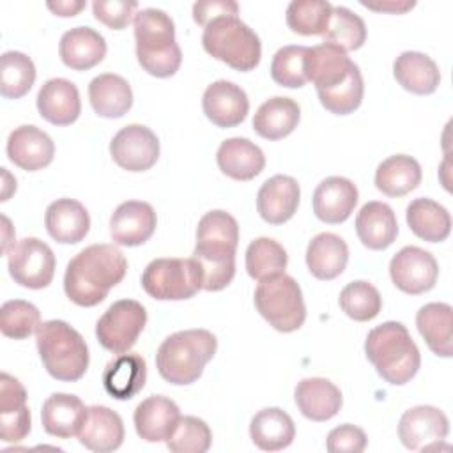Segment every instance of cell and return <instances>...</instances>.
Wrapping results in <instances>:
<instances>
[{"instance_id":"8992f818","label":"cell","mask_w":453,"mask_h":453,"mask_svg":"<svg viewBox=\"0 0 453 453\" xmlns=\"http://www.w3.org/2000/svg\"><path fill=\"white\" fill-rule=\"evenodd\" d=\"M35 343L46 372L62 382L80 380L88 368L83 336L64 320H46L35 331Z\"/></svg>"},{"instance_id":"44dd1931","label":"cell","mask_w":453,"mask_h":453,"mask_svg":"<svg viewBox=\"0 0 453 453\" xmlns=\"http://www.w3.org/2000/svg\"><path fill=\"white\" fill-rule=\"evenodd\" d=\"M180 419L177 403L163 395H152L134 409V428L140 439L147 442L166 441Z\"/></svg>"},{"instance_id":"74e56055","label":"cell","mask_w":453,"mask_h":453,"mask_svg":"<svg viewBox=\"0 0 453 453\" xmlns=\"http://www.w3.org/2000/svg\"><path fill=\"white\" fill-rule=\"evenodd\" d=\"M421 182L419 163L405 154H395L384 159L375 172V188L386 196H403Z\"/></svg>"},{"instance_id":"bcb514c9","label":"cell","mask_w":453,"mask_h":453,"mask_svg":"<svg viewBox=\"0 0 453 453\" xmlns=\"http://www.w3.org/2000/svg\"><path fill=\"white\" fill-rule=\"evenodd\" d=\"M212 434L209 425L195 416H180L175 430L166 439V448L173 453H205L211 448Z\"/></svg>"},{"instance_id":"7402d4cb","label":"cell","mask_w":453,"mask_h":453,"mask_svg":"<svg viewBox=\"0 0 453 453\" xmlns=\"http://www.w3.org/2000/svg\"><path fill=\"white\" fill-rule=\"evenodd\" d=\"M357 203V188L345 177L324 179L313 193V214L327 223H343Z\"/></svg>"},{"instance_id":"d6986e66","label":"cell","mask_w":453,"mask_h":453,"mask_svg":"<svg viewBox=\"0 0 453 453\" xmlns=\"http://www.w3.org/2000/svg\"><path fill=\"white\" fill-rule=\"evenodd\" d=\"M7 156L21 170L35 172L53 161L55 143L42 129L19 126L7 138Z\"/></svg>"},{"instance_id":"ffe728a7","label":"cell","mask_w":453,"mask_h":453,"mask_svg":"<svg viewBox=\"0 0 453 453\" xmlns=\"http://www.w3.org/2000/svg\"><path fill=\"white\" fill-rule=\"evenodd\" d=\"M301 189L294 177L274 175L267 179L257 195V211L269 225L288 221L299 205Z\"/></svg>"},{"instance_id":"603a6c76","label":"cell","mask_w":453,"mask_h":453,"mask_svg":"<svg viewBox=\"0 0 453 453\" xmlns=\"http://www.w3.org/2000/svg\"><path fill=\"white\" fill-rule=\"evenodd\" d=\"M37 110L41 117L53 126L73 124L81 111L76 85L65 78L48 80L37 92Z\"/></svg>"},{"instance_id":"f1b7e54d","label":"cell","mask_w":453,"mask_h":453,"mask_svg":"<svg viewBox=\"0 0 453 453\" xmlns=\"http://www.w3.org/2000/svg\"><path fill=\"white\" fill-rule=\"evenodd\" d=\"M58 55L67 67L74 71H87L104 58L106 41L90 27H76L62 35L58 42Z\"/></svg>"},{"instance_id":"d6a6232c","label":"cell","mask_w":453,"mask_h":453,"mask_svg":"<svg viewBox=\"0 0 453 453\" xmlns=\"http://www.w3.org/2000/svg\"><path fill=\"white\" fill-rule=\"evenodd\" d=\"M349 262L347 242L331 232L315 235L306 248V265L317 280H334Z\"/></svg>"},{"instance_id":"7a4b0ae2","label":"cell","mask_w":453,"mask_h":453,"mask_svg":"<svg viewBox=\"0 0 453 453\" xmlns=\"http://www.w3.org/2000/svg\"><path fill=\"white\" fill-rule=\"evenodd\" d=\"M126 271L127 260L113 244L87 246L65 267V296L78 306H96L124 280Z\"/></svg>"},{"instance_id":"30bf717a","label":"cell","mask_w":453,"mask_h":453,"mask_svg":"<svg viewBox=\"0 0 453 453\" xmlns=\"http://www.w3.org/2000/svg\"><path fill=\"white\" fill-rule=\"evenodd\" d=\"M145 324V308L134 299H120L101 315L96 324V336L106 350L126 354L136 343Z\"/></svg>"},{"instance_id":"f907efd6","label":"cell","mask_w":453,"mask_h":453,"mask_svg":"<svg viewBox=\"0 0 453 453\" xmlns=\"http://www.w3.org/2000/svg\"><path fill=\"white\" fill-rule=\"evenodd\" d=\"M326 448L329 453H361L366 448V434L354 425H340L327 434Z\"/></svg>"},{"instance_id":"484cf974","label":"cell","mask_w":453,"mask_h":453,"mask_svg":"<svg viewBox=\"0 0 453 453\" xmlns=\"http://www.w3.org/2000/svg\"><path fill=\"white\" fill-rule=\"evenodd\" d=\"M80 444L96 453H108L120 448L124 441L122 418L104 405H90L87 419L78 434Z\"/></svg>"},{"instance_id":"7bdbcfd3","label":"cell","mask_w":453,"mask_h":453,"mask_svg":"<svg viewBox=\"0 0 453 453\" xmlns=\"http://www.w3.org/2000/svg\"><path fill=\"white\" fill-rule=\"evenodd\" d=\"M324 42L334 44L343 51L359 50L366 41V27L365 21L347 7L333 5L331 19L326 34L322 35Z\"/></svg>"},{"instance_id":"cb8c5ba5","label":"cell","mask_w":453,"mask_h":453,"mask_svg":"<svg viewBox=\"0 0 453 453\" xmlns=\"http://www.w3.org/2000/svg\"><path fill=\"white\" fill-rule=\"evenodd\" d=\"M294 400L299 412L311 421H327L338 414L343 398L342 391L327 379L308 377L297 382Z\"/></svg>"},{"instance_id":"ee69618b","label":"cell","mask_w":453,"mask_h":453,"mask_svg":"<svg viewBox=\"0 0 453 453\" xmlns=\"http://www.w3.org/2000/svg\"><path fill=\"white\" fill-rule=\"evenodd\" d=\"M340 306L343 313L352 320L366 322L379 315L382 308V297L372 283L356 280L345 285L340 292Z\"/></svg>"},{"instance_id":"9a60e30c","label":"cell","mask_w":453,"mask_h":453,"mask_svg":"<svg viewBox=\"0 0 453 453\" xmlns=\"http://www.w3.org/2000/svg\"><path fill=\"white\" fill-rule=\"evenodd\" d=\"M356 65L357 64L349 58L347 51L329 42L308 48L304 57L306 80L315 85L317 92L329 90L343 83Z\"/></svg>"},{"instance_id":"db71d44e","label":"cell","mask_w":453,"mask_h":453,"mask_svg":"<svg viewBox=\"0 0 453 453\" xmlns=\"http://www.w3.org/2000/svg\"><path fill=\"white\" fill-rule=\"evenodd\" d=\"M361 5L377 11V12H391V14H403L409 9H412L416 4L414 2H403V0H389V2H365L361 0Z\"/></svg>"},{"instance_id":"e0dca14e","label":"cell","mask_w":453,"mask_h":453,"mask_svg":"<svg viewBox=\"0 0 453 453\" xmlns=\"http://www.w3.org/2000/svg\"><path fill=\"white\" fill-rule=\"evenodd\" d=\"M202 108L205 117L214 126L235 127L246 119L250 101L239 85L226 80H218L205 88Z\"/></svg>"},{"instance_id":"2e32d148","label":"cell","mask_w":453,"mask_h":453,"mask_svg":"<svg viewBox=\"0 0 453 453\" xmlns=\"http://www.w3.org/2000/svg\"><path fill=\"white\" fill-rule=\"evenodd\" d=\"M30 409L23 384L9 373L0 375V437L4 442H21L30 434Z\"/></svg>"},{"instance_id":"5b68a950","label":"cell","mask_w":453,"mask_h":453,"mask_svg":"<svg viewBox=\"0 0 453 453\" xmlns=\"http://www.w3.org/2000/svg\"><path fill=\"white\" fill-rule=\"evenodd\" d=\"M136 58L143 71L156 78L173 76L182 62V53L175 42L172 18L161 9H142L134 14Z\"/></svg>"},{"instance_id":"8fae6325","label":"cell","mask_w":453,"mask_h":453,"mask_svg":"<svg viewBox=\"0 0 453 453\" xmlns=\"http://www.w3.org/2000/svg\"><path fill=\"white\" fill-rule=\"evenodd\" d=\"M5 255L9 274L18 285L37 290L51 283L57 262L46 242L35 237H25L12 244Z\"/></svg>"},{"instance_id":"8d00e7d4","label":"cell","mask_w":453,"mask_h":453,"mask_svg":"<svg viewBox=\"0 0 453 453\" xmlns=\"http://www.w3.org/2000/svg\"><path fill=\"white\" fill-rule=\"evenodd\" d=\"M299 104L290 97H271L262 103L253 115V129L265 140H281L288 136L299 124Z\"/></svg>"},{"instance_id":"4316f807","label":"cell","mask_w":453,"mask_h":453,"mask_svg":"<svg viewBox=\"0 0 453 453\" xmlns=\"http://www.w3.org/2000/svg\"><path fill=\"white\" fill-rule=\"evenodd\" d=\"M48 234L60 244H76L85 239L90 228V216L83 203L73 198L51 202L44 214Z\"/></svg>"},{"instance_id":"52a82bcc","label":"cell","mask_w":453,"mask_h":453,"mask_svg":"<svg viewBox=\"0 0 453 453\" xmlns=\"http://www.w3.org/2000/svg\"><path fill=\"white\" fill-rule=\"evenodd\" d=\"M203 50L235 71H251L258 65L262 46L258 35L237 16H219L203 27Z\"/></svg>"},{"instance_id":"ba28073f","label":"cell","mask_w":453,"mask_h":453,"mask_svg":"<svg viewBox=\"0 0 453 453\" xmlns=\"http://www.w3.org/2000/svg\"><path fill=\"white\" fill-rule=\"evenodd\" d=\"M257 311L280 333L297 331L306 319V306L299 283L285 274L260 280L255 288Z\"/></svg>"},{"instance_id":"c3c4849f","label":"cell","mask_w":453,"mask_h":453,"mask_svg":"<svg viewBox=\"0 0 453 453\" xmlns=\"http://www.w3.org/2000/svg\"><path fill=\"white\" fill-rule=\"evenodd\" d=\"M306 46H283L280 48L271 62L273 80L287 88H299L308 80L304 74Z\"/></svg>"},{"instance_id":"4fadbf2b","label":"cell","mask_w":453,"mask_h":453,"mask_svg":"<svg viewBox=\"0 0 453 453\" xmlns=\"http://www.w3.org/2000/svg\"><path fill=\"white\" fill-rule=\"evenodd\" d=\"M110 154L120 168L145 172L159 157V140L147 126L129 124L111 138Z\"/></svg>"},{"instance_id":"83f0119b","label":"cell","mask_w":453,"mask_h":453,"mask_svg":"<svg viewBox=\"0 0 453 453\" xmlns=\"http://www.w3.org/2000/svg\"><path fill=\"white\" fill-rule=\"evenodd\" d=\"M356 234L368 250H386L398 235V221L384 202H366L356 216Z\"/></svg>"},{"instance_id":"4dcf8cb0","label":"cell","mask_w":453,"mask_h":453,"mask_svg":"<svg viewBox=\"0 0 453 453\" xmlns=\"http://www.w3.org/2000/svg\"><path fill=\"white\" fill-rule=\"evenodd\" d=\"M147 379V363L140 354H120L103 372V386L111 398L129 400L136 396Z\"/></svg>"},{"instance_id":"f35d334b","label":"cell","mask_w":453,"mask_h":453,"mask_svg":"<svg viewBox=\"0 0 453 453\" xmlns=\"http://www.w3.org/2000/svg\"><path fill=\"white\" fill-rule=\"evenodd\" d=\"M405 219L412 234L428 242L446 241L451 232V216L430 198H416L407 205Z\"/></svg>"},{"instance_id":"1f68e13d","label":"cell","mask_w":453,"mask_h":453,"mask_svg":"<svg viewBox=\"0 0 453 453\" xmlns=\"http://www.w3.org/2000/svg\"><path fill=\"white\" fill-rule=\"evenodd\" d=\"M395 80L416 96L434 94L441 83V71L437 64L425 53L403 51L393 64Z\"/></svg>"},{"instance_id":"681fc988","label":"cell","mask_w":453,"mask_h":453,"mask_svg":"<svg viewBox=\"0 0 453 453\" xmlns=\"http://www.w3.org/2000/svg\"><path fill=\"white\" fill-rule=\"evenodd\" d=\"M138 2L134 0H96L92 4V12L96 16L97 21H101L103 25H106L111 30H122L126 28L133 16L136 14Z\"/></svg>"},{"instance_id":"b9f144b4","label":"cell","mask_w":453,"mask_h":453,"mask_svg":"<svg viewBox=\"0 0 453 453\" xmlns=\"http://www.w3.org/2000/svg\"><path fill=\"white\" fill-rule=\"evenodd\" d=\"M333 5L327 0H294L287 7V25L301 35H324Z\"/></svg>"},{"instance_id":"9c48e42d","label":"cell","mask_w":453,"mask_h":453,"mask_svg":"<svg viewBox=\"0 0 453 453\" xmlns=\"http://www.w3.org/2000/svg\"><path fill=\"white\" fill-rule=\"evenodd\" d=\"M142 287L157 301H182L202 288V280L193 258H156L145 267Z\"/></svg>"},{"instance_id":"d4e9b609","label":"cell","mask_w":453,"mask_h":453,"mask_svg":"<svg viewBox=\"0 0 453 453\" xmlns=\"http://www.w3.org/2000/svg\"><path fill=\"white\" fill-rule=\"evenodd\" d=\"M88 407L76 395L53 393L42 403L41 423L46 434L58 439H71L78 435L85 419Z\"/></svg>"},{"instance_id":"6da1fadb","label":"cell","mask_w":453,"mask_h":453,"mask_svg":"<svg viewBox=\"0 0 453 453\" xmlns=\"http://www.w3.org/2000/svg\"><path fill=\"white\" fill-rule=\"evenodd\" d=\"M239 244V225L225 211L205 212L196 226L193 260L198 265L202 288L223 290L235 274V250Z\"/></svg>"},{"instance_id":"d590c367","label":"cell","mask_w":453,"mask_h":453,"mask_svg":"<svg viewBox=\"0 0 453 453\" xmlns=\"http://www.w3.org/2000/svg\"><path fill=\"white\" fill-rule=\"evenodd\" d=\"M88 99L99 117L119 119L133 106V90L122 76L104 73L88 83Z\"/></svg>"},{"instance_id":"5bb4252c","label":"cell","mask_w":453,"mask_h":453,"mask_svg":"<svg viewBox=\"0 0 453 453\" xmlns=\"http://www.w3.org/2000/svg\"><path fill=\"white\" fill-rule=\"evenodd\" d=\"M449 421L446 414L432 405H418L405 411L398 423V437L407 449H432L446 439Z\"/></svg>"},{"instance_id":"ab89813d","label":"cell","mask_w":453,"mask_h":453,"mask_svg":"<svg viewBox=\"0 0 453 453\" xmlns=\"http://www.w3.org/2000/svg\"><path fill=\"white\" fill-rule=\"evenodd\" d=\"M35 81V65L21 51H5L0 57V94L7 99H19Z\"/></svg>"},{"instance_id":"f546056e","label":"cell","mask_w":453,"mask_h":453,"mask_svg":"<svg viewBox=\"0 0 453 453\" xmlns=\"http://www.w3.org/2000/svg\"><path fill=\"white\" fill-rule=\"evenodd\" d=\"M216 161L219 170L235 180H251L265 166V156L248 138H228L221 142Z\"/></svg>"},{"instance_id":"816d5d0a","label":"cell","mask_w":453,"mask_h":453,"mask_svg":"<svg viewBox=\"0 0 453 453\" xmlns=\"http://www.w3.org/2000/svg\"><path fill=\"white\" fill-rule=\"evenodd\" d=\"M239 5L232 0H209V2H196L193 5V19L205 27L209 21L219 16H237Z\"/></svg>"},{"instance_id":"7dc6e473","label":"cell","mask_w":453,"mask_h":453,"mask_svg":"<svg viewBox=\"0 0 453 453\" xmlns=\"http://www.w3.org/2000/svg\"><path fill=\"white\" fill-rule=\"evenodd\" d=\"M320 104L334 113V115H349L354 110L359 108L365 94V85H363V76L359 67L356 65L354 71L349 74V78L340 83L334 88L329 90H320L317 92Z\"/></svg>"},{"instance_id":"277c9868","label":"cell","mask_w":453,"mask_h":453,"mask_svg":"<svg viewBox=\"0 0 453 453\" xmlns=\"http://www.w3.org/2000/svg\"><path fill=\"white\" fill-rule=\"evenodd\" d=\"M216 349L218 340L207 329L177 331L165 338L156 352L157 372L170 384H193L214 357Z\"/></svg>"},{"instance_id":"836d02e7","label":"cell","mask_w":453,"mask_h":453,"mask_svg":"<svg viewBox=\"0 0 453 453\" xmlns=\"http://www.w3.org/2000/svg\"><path fill=\"white\" fill-rule=\"evenodd\" d=\"M416 326L435 356H453V310L449 304L428 303L421 306L416 313Z\"/></svg>"},{"instance_id":"f5cc1de1","label":"cell","mask_w":453,"mask_h":453,"mask_svg":"<svg viewBox=\"0 0 453 453\" xmlns=\"http://www.w3.org/2000/svg\"><path fill=\"white\" fill-rule=\"evenodd\" d=\"M87 2L83 0H57V2H46V7L55 14L62 18L76 16L81 9H85Z\"/></svg>"},{"instance_id":"e575fe53","label":"cell","mask_w":453,"mask_h":453,"mask_svg":"<svg viewBox=\"0 0 453 453\" xmlns=\"http://www.w3.org/2000/svg\"><path fill=\"white\" fill-rule=\"evenodd\" d=\"M250 437L258 449L280 451L292 444L296 426L292 418L283 409L267 407L251 418Z\"/></svg>"},{"instance_id":"ac0fdd59","label":"cell","mask_w":453,"mask_h":453,"mask_svg":"<svg viewBox=\"0 0 453 453\" xmlns=\"http://www.w3.org/2000/svg\"><path fill=\"white\" fill-rule=\"evenodd\" d=\"M156 225L157 218L150 203L127 200L111 214L110 234L120 246H140L152 237Z\"/></svg>"},{"instance_id":"3957f363","label":"cell","mask_w":453,"mask_h":453,"mask_svg":"<svg viewBox=\"0 0 453 453\" xmlns=\"http://www.w3.org/2000/svg\"><path fill=\"white\" fill-rule=\"evenodd\" d=\"M365 354L377 373L393 386L407 384L419 370V349L407 327L389 320L373 327L365 342Z\"/></svg>"},{"instance_id":"f6af8a7d","label":"cell","mask_w":453,"mask_h":453,"mask_svg":"<svg viewBox=\"0 0 453 453\" xmlns=\"http://www.w3.org/2000/svg\"><path fill=\"white\" fill-rule=\"evenodd\" d=\"M41 326L39 310L23 299L5 301L0 308V331L12 340L28 338Z\"/></svg>"},{"instance_id":"7c38bea8","label":"cell","mask_w":453,"mask_h":453,"mask_svg":"<svg viewBox=\"0 0 453 453\" xmlns=\"http://www.w3.org/2000/svg\"><path fill=\"white\" fill-rule=\"evenodd\" d=\"M389 276L396 288L418 296L435 287L439 265L430 251L418 246H405L391 258Z\"/></svg>"},{"instance_id":"60d3db41","label":"cell","mask_w":453,"mask_h":453,"mask_svg":"<svg viewBox=\"0 0 453 453\" xmlns=\"http://www.w3.org/2000/svg\"><path fill=\"white\" fill-rule=\"evenodd\" d=\"M288 264L283 246L271 237H258L246 250V271L253 280H264L285 273Z\"/></svg>"}]
</instances>
